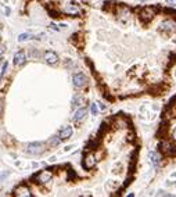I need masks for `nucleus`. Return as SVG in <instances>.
<instances>
[{
	"label": "nucleus",
	"instance_id": "20",
	"mask_svg": "<svg viewBox=\"0 0 176 197\" xmlns=\"http://www.w3.org/2000/svg\"><path fill=\"white\" fill-rule=\"evenodd\" d=\"M7 67H8V64H7V61L4 62L3 64V69H2V76L4 75V74H6V71H7Z\"/></svg>",
	"mask_w": 176,
	"mask_h": 197
},
{
	"label": "nucleus",
	"instance_id": "17",
	"mask_svg": "<svg viewBox=\"0 0 176 197\" xmlns=\"http://www.w3.org/2000/svg\"><path fill=\"white\" fill-rule=\"evenodd\" d=\"M28 36H29L28 33H22V35H20V36H18V40H20V42H24V40L28 39Z\"/></svg>",
	"mask_w": 176,
	"mask_h": 197
},
{
	"label": "nucleus",
	"instance_id": "22",
	"mask_svg": "<svg viewBox=\"0 0 176 197\" xmlns=\"http://www.w3.org/2000/svg\"><path fill=\"white\" fill-rule=\"evenodd\" d=\"M4 50H6V47H4L3 45H2V46H0V56H2V54L4 53Z\"/></svg>",
	"mask_w": 176,
	"mask_h": 197
},
{
	"label": "nucleus",
	"instance_id": "4",
	"mask_svg": "<svg viewBox=\"0 0 176 197\" xmlns=\"http://www.w3.org/2000/svg\"><path fill=\"white\" fill-rule=\"evenodd\" d=\"M154 17H155V8H154V7H146L140 13V18L144 22H150Z\"/></svg>",
	"mask_w": 176,
	"mask_h": 197
},
{
	"label": "nucleus",
	"instance_id": "23",
	"mask_svg": "<svg viewBox=\"0 0 176 197\" xmlns=\"http://www.w3.org/2000/svg\"><path fill=\"white\" fill-rule=\"evenodd\" d=\"M172 139L173 140H176V128L173 129V132H172Z\"/></svg>",
	"mask_w": 176,
	"mask_h": 197
},
{
	"label": "nucleus",
	"instance_id": "2",
	"mask_svg": "<svg viewBox=\"0 0 176 197\" xmlns=\"http://www.w3.org/2000/svg\"><path fill=\"white\" fill-rule=\"evenodd\" d=\"M72 82H74V86H75V88H79V89L85 88V86L88 85V76H86L85 74L78 72L72 76Z\"/></svg>",
	"mask_w": 176,
	"mask_h": 197
},
{
	"label": "nucleus",
	"instance_id": "10",
	"mask_svg": "<svg viewBox=\"0 0 176 197\" xmlns=\"http://www.w3.org/2000/svg\"><path fill=\"white\" fill-rule=\"evenodd\" d=\"M86 115H88V109H86V107H82V109H79L78 111L75 112V115H74V121L82 122L86 118Z\"/></svg>",
	"mask_w": 176,
	"mask_h": 197
},
{
	"label": "nucleus",
	"instance_id": "11",
	"mask_svg": "<svg viewBox=\"0 0 176 197\" xmlns=\"http://www.w3.org/2000/svg\"><path fill=\"white\" fill-rule=\"evenodd\" d=\"M72 126H64V128L61 129V132H60V139L61 140H67V139H69L72 136Z\"/></svg>",
	"mask_w": 176,
	"mask_h": 197
},
{
	"label": "nucleus",
	"instance_id": "9",
	"mask_svg": "<svg viewBox=\"0 0 176 197\" xmlns=\"http://www.w3.org/2000/svg\"><path fill=\"white\" fill-rule=\"evenodd\" d=\"M95 165H96V157L93 154H88L85 157V160H83V167L86 169H91V168H95Z\"/></svg>",
	"mask_w": 176,
	"mask_h": 197
},
{
	"label": "nucleus",
	"instance_id": "15",
	"mask_svg": "<svg viewBox=\"0 0 176 197\" xmlns=\"http://www.w3.org/2000/svg\"><path fill=\"white\" fill-rule=\"evenodd\" d=\"M61 142V139H60V136H55V138H53L51 140H50V145L51 146H57Z\"/></svg>",
	"mask_w": 176,
	"mask_h": 197
},
{
	"label": "nucleus",
	"instance_id": "19",
	"mask_svg": "<svg viewBox=\"0 0 176 197\" xmlns=\"http://www.w3.org/2000/svg\"><path fill=\"white\" fill-rule=\"evenodd\" d=\"M90 110H91V114H93V115L97 114V105H96V104H91Z\"/></svg>",
	"mask_w": 176,
	"mask_h": 197
},
{
	"label": "nucleus",
	"instance_id": "24",
	"mask_svg": "<svg viewBox=\"0 0 176 197\" xmlns=\"http://www.w3.org/2000/svg\"><path fill=\"white\" fill-rule=\"evenodd\" d=\"M3 11L6 14H10V8H6V7H3Z\"/></svg>",
	"mask_w": 176,
	"mask_h": 197
},
{
	"label": "nucleus",
	"instance_id": "3",
	"mask_svg": "<svg viewBox=\"0 0 176 197\" xmlns=\"http://www.w3.org/2000/svg\"><path fill=\"white\" fill-rule=\"evenodd\" d=\"M160 149H161V151H162L164 154H166V155H176V147L168 140L161 142Z\"/></svg>",
	"mask_w": 176,
	"mask_h": 197
},
{
	"label": "nucleus",
	"instance_id": "18",
	"mask_svg": "<svg viewBox=\"0 0 176 197\" xmlns=\"http://www.w3.org/2000/svg\"><path fill=\"white\" fill-rule=\"evenodd\" d=\"M165 3L171 7H176V0H165Z\"/></svg>",
	"mask_w": 176,
	"mask_h": 197
},
{
	"label": "nucleus",
	"instance_id": "8",
	"mask_svg": "<svg viewBox=\"0 0 176 197\" xmlns=\"http://www.w3.org/2000/svg\"><path fill=\"white\" fill-rule=\"evenodd\" d=\"M25 61H26V56L22 50H20V52H17L15 54H14V64H15L17 67L25 64Z\"/></svg>",
	"mask_w": 176,
	"mask_h": 197
},
{
	"label": "nucleus",
	"instance_id": "28",
	"mask_svg": "<svg viewBox=\"0 0 176 197\" xmlns=\"http://www.w3.org/2000/svg\"><path fill=\"white\" fill-rule=\"evenodd\" d=\"M141 2H144V0H141Z\"/></svg>",
	"mask_w": 176,
	"mask_h": 197
},
{
	"label": "nucleus",
	"instance_id": "5",
	"mask_svg": "<svg viewBox=\"0 0 176 197\" xmlns=\"http://www.w3.org/2000/svg\"><path fill=\"white\" fill-rule=\"evenodd\" d=\"M150 161H151V165H153L154 169H160L161 167V162H162V157L158 151H151L150 153Z\"/></svg>",
	"mask_w": 176,
	"mask_h": 197
},
{
	"label": "nucleus",
	"instance_id": "1",
	"mask_svg": "<svg viewBox=\"0 0 176 197\" xmlns=\"http://www.w3.org/2000/svg\"><path fill=\"white\" fill-rule=\"evenodd\" d=\"M26 151L32 155H39L45 151V145H43V143H39V142H33V143H29V145H28Z\"/></svg>",
	"mask_w": 176,
	"mask_h": 197
},
{
	"label": "nucleus",
	"instance_id": "25",
	"mask_svg": "<svg viewBox=\"0 0 176 197\" xmlns=\"http://www.w3.org/2000/svg\"><path fill=\"white\" fill-rule=\"evenodd\" d=\"M0 114H2V105H0Z\"/></svg>",
	"mask_w": 176,
	"mask_h": 197
},
{
	"label": "nucleus",
	"instance_id": "14",
	"mask_svg": "<svg viewBox=\"0 0 176 197\" xmlns=\"http://www.w3.org/2000/svg\"><path fill=\"white\" fill-rule=\"evenodd\" d=\"M67 13H69V14H78L79 13V8L76 6H74V3H71L68 7H67Z\"/></svg>",
	"mask_w": 176,
	"mask_h": 197
},
{
	"label": "nucleus",
	"instance_id": "6",
	"mask_svg": "<svg viewBox=\"0 0 176 197\" xmlns=\"http://www.w3.org/2000/svg\"><path fill=\"white\" fill-rule=\"evenodd\" d=\"M43 58H45V61L47 62L49 65H55V64L58 62V56H57L54 52H51V50H47V52H45V54H43Z\"/></svg>",
	"mask_w": 176,
	"mask_h": 197
},
{
	"label": "nucleus",
	"instance_id": "12",
	"mask_svg": "<svg viewBox=\"0 0 176 197\" xmlns=\"http://www.w3.org/2000/svg\"><path fill=\"white\" fill-rule=\"evenodd\" d=\"M15 194H17V196H25V197L32 196V194H31V190L26 186H20L15 190Z\"/></svg>",
	"mask_w": 176,
	"mask_h": 197
},
{
	"label": "nucleus",
	"instance_id": "26",
	"mask_svg": "<svg viewBox=\"0 0 176 197\" xmlns=\"http://www.w3.org/2000/svg\"><path fill=\"white\" fill-rule=\"evenodd\" d=\"M82 2H88V0H82Z\"/></svg>",
	"mask_w": 176,
	"mask_h": 197
},
{
	"label": "nucleus",
	"instance_id": "21",
	"mask_svg": "<svg viewBox=\"0 0 176 197\" xmlns=\"http://www.w3.org/2000/svg\"><path fill=\"white\" fill-rule=\"evenodd\" d=\"M157 196H169V194L165 193L164 190H158V192H157Z\"/></svg>",
	"mask_w": 176,
	"mask_h": 197
},
{
	"label": "nucleus",
	"instance_id": "27",
	"mask_svg": "<svg viewBox=\"0 0 176 197\" xmlns=\"http://www.w3.org/2000/svg\"><path fill=\"white\" fill-rule=\"evenodd\" d=\"M0 78H2V72H0Z\"/></svg>",
	"mask_w": 176,
	"mask_h": 197
},
{
	"label": "nucleus",
	"instance_id": "13",
	"mask_svg": "<svg viewBox=\"0 0 176 197\" xmlns=\"http://www.w3.org/2000/svg\"><path fill=\"white\" fill-rule=\"evenodd\" d=\"M39 179H40V182H49L51 179V174L50 172H42L39 175Z\"/></svg>",
	"mask_w": 176,
	"mask_h": 197
},
{
	"label": "nucleus",
	"instance_id": "7",
	"mask_svg": "<svg viewBox=\"0 0 176 197\" xmlns=\"http://www.w3.org/2000/svg\"><path fill=\"white\" fill-rule=\"evenodd\" d=\"M160 31L161 32H166V33H172L176 31V22L173 21H164L160 26Z\"/></svg>",
	"mask_w": 176,
	"mask_h": 197
},
{
	"label": "nucleus",
	"instance_id": "16",
	"mask_svg": "<svg viewBox=\"0 0 176 197\" xmlns=\"http://www.w3.org/2000/svg\"><path fill=\"white\" fill-rule=\"evenodd\" d=\"M81 102H82V98L79 97V96H76V97L72 100V105H74V107H76V105L81 104Z\"/></svg>",
	"mask_w": 176,
	"mask_h": 197
}]
</instances>
